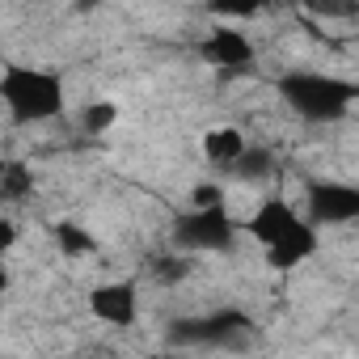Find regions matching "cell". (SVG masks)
<instances>
[{
    "label": "cell",
    "instance_id": "6da1fadb",
    "mask_svg": "<svg viewBox=\"0 0 359 359\" xmlns=\"http://www.w3.org/2000/svg\"><path fill=\"white\" fill-rule=\"evenodd\" d=\"M0 97H5V114L13 127H39L55 123L68 110V81L51 68L9 64L0 72Z\"/></svg>",
    "mask_w": 359,
    "mask_h": 359
},
{
    "label": "cell",
    "instance_id": "7a4b0ae2",
    "mask_svg": "<svg viewBox=\"0 0 359 359\" xmlns=\"http://www.w3.org/2000/svg\"><path fill=\"white\" fill-rule=\"evenodd\" d=\"M275 93L304 123H338L359 102V85H351L346 76H334V72H317V68L283 72L275 81Z\"/></svg>",
    "mask_w": 359,
    "mask_h": 359
},
{
    "label": "cell",
    "instance_id": "3957f363",
    "mask_svg": "<svg viewBox=\"0 0 359 359\" xmlns=\"http://www.w3.org/2000/svg\"><path fill=\"white\" fill-rule=\"evenodd\" d=\"M241 237V220L229 208L216 212H182L173 220V250L177 254H224Z\"/></svg>",
    "mask_w": 359,
    "mask_h": 359
},
{
    "label": "cell",
    "instance_id": "277c9868",
    "mask_svg": "<svg viewBox=\"0 0 359 359\" xmlns=\"http://www.w3.org/2000/svg\"><path fill=\"white\" fill-rule=\"evenodd\" d=\"M304 220L321 224H355L359 220V187L338 177H309L304 182Z\"/></svg>",
    "mask_w": 359,
    "mask_h": 359
},
{
    "label": "cell",
    "instance_id": "5b68a950",
    "mask_svg": "<svg viewBox=\"0 0 359 359\" xmlns=\"http://www.w3.org/2000/svg\"><path fill=\"white\" fill-rule=\"evenodd\" d=\"M199 55H203V64H212L220 72H233V76L250 72L258 64V47L241 26H212L208 39L199 43Z\"/></svg>",
    "mask_w": 359,
    "mask_h": 359
},
{
    "label": "cell",
    "instance_id": "8992f818",
    "mask_svg": "<svg viewBox=\"0 0 359 359\" xmlns=\"http://www.w3.org/2000/svg\"><path fill=\"white\" fill-rule=\"evenodd\" d=\"M300 220H304V212H300L287 195H275V191H271V195L250 212V220L241 224V233H245L258 250H271V245H275V241H283Z\"/></svg>",
    "mask_w": 359,
    "mask_h": 359
},
{
    "label": "cell",
    "instance_id": "52a82bcc",
    "mask_svg": "<svg viewBox=\"0 0 359 359\" xmlns=\"http://www.w3.org/2000/svg\"><path fill=\"white\" fill-rule=\"evenodd\" d=\"M89 313L110 330H131L140 321V292L131 279H102L89 287Z\"/></svg>",
    "mask_w": 359,
    "mask_h": 359
},
{
    "label": "cell",
    "instance_id": "ba28073f",
    "mask_svg": "<svg viewBox=\"0 0 359 359\" xmlns=\"http://www.w3.org/2000/svg\"><path fill=\"white\" fill-rule=\"evenodd\" d=\"M317 250H321L317 229H313L309 220H300L283 241H275L271 250H262V266H266V271H275V275H292V271H296V266H304Z\"/></svg>",
    "mask_w": 359,
    "mask_h": 359
},
{
    "label": "cell",
    "instance_id": "9c48e42d",
    "mask_svg": "<svg viewBox=\"0 0 359 359\" xmlns=\"http://www.w3.org/2000/svg\"><path fill=\"white\" fill-rule=\"evenodd\" d=\"M245 152H250V135H245L237 123H216V127H208V131L199 135V156H203L212 169H229V173H233V165H237Z\"/></svg>",
    "mask_w": 359,
    "mask_h": 359
},
{
    "label": "cell",
    "instance_id": "30bf717a",
    "mask_svg": "<svg viewBox=\"0 0 359 359\" xmlns=\"http://www.w3.org/2000/svg\"><path fill=\"white\" fill-rule=\"evenodd\" d=\"M51 241H55L60 258H68V262H89L102 254V237L93 229H85L81 220H60L51 229Z\"/></svg>",
    "mask_w": 359,
    "mask_h": 359
},
{
    "label": "cell",
    "instance_id": "8fae6325",
    "mask_svg": "<svg viewBox=\"0 0 359 359\" xmlns=\"http://www.w3.org/2000/svg\"><path fill=\"white\" fill-rule=\"evenodd\" d=\"M0 199H5L9 208L34 199V169L22 165V161H9L5 169H0Z\"/></svg>",
    "mask_w": 359,
    "mask_h": 359
},
{
    "label": "cell",
    "instance_id": "7c38bea8",
    "mask_svg": "<svg viewBox=\"0 0 359 359\" xmlns=\"http://www.w3.org/2000/svg\"><path fill=\"white\" fill-rule=\"evenodd\" d=\"M114 123H118V102H110V97H89V102H81V114H76L81 135H106Z\"/></svg>",
    "mask_w": 359,
    "mask_h": 359
},
{
    "label": "cell",
    "instance_id": "4fadbf2b",
    "mask_svg": "<svg viewBox=\"0 0 359 359\" xmlns=\"http://www.w3.org/2000/svg\"><path fill=\"white\" fill-rule=\"evenodd\" d=\"M156 359H191V355H156Z\"/></svg>",
    "mask_w": 359,
    "mask_h": 359
}]
</instances>
